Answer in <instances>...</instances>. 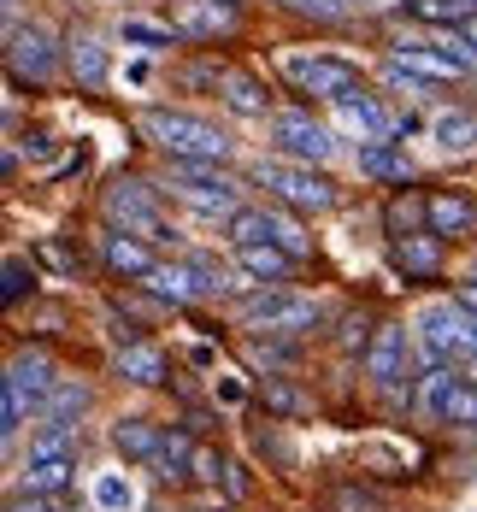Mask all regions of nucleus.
<instances>
[{
    "label": "nucleus",
    "mask_w": 477,
    "mask_h": 512,
    "mask_svg": "<svg viewBox=\"0 0 477 512\" xmlns=\"http://www.w3.org/2000/svg\"><path fill=\"white\" fill-rule=\"evenodd\" d=\"M83 412H89V383H71V377H59L53 395L42 401V418L48 424H77Z\"/></svg>",
    "instance_id": "bb28decb"
},
{
    "label": "nucleus",
    "mask_w": 477,
    "mask_h": 512,
    "mask_svg": "<svg viewBox=\"0 0 477 512\" xmlns=\"http://www.w3.org/2000/svg\"><path fill=\"white\" fill-rule=\"evenodd\" d=\"M283 71H289L307 95H318V101H342V95L360 89V65L342 59V53H289Z\"/></svg>",
    "instance_id": "0eeeda50"
},
{
    "label": "nucleus",
    "mask_w": 477,
    "mask_h": 512,
    "mask_svg": "<svg viewBox=\"0 0 477 512\" xmlns=\"http://www.w3.org/2000/svg\"><path fill=\"white\" fill-rule=\"evenodd\" d=\"M236 271L248 283H283L295 271V254L277 248V242H236Z\"/></svg>",
    "instance_id": "2eb2a0df"
},
{
    "label": "nucleus",
    "mask_w": 477,
    "mask_h": 512,
    "mask_svg": "<svg viewBox=\"0 0 477 512\" xmlns=\"http://www.w3.org/2000/svg\"><path fill=\"white\" fill-rule=\"evenodd\" d=\"M442 424H454V430H477V383H454L448 389V401H442Z\"/></svg>",
    "instance_id": "2f4dec72"
},
{
    "label": "nucleus",
    "mask_w": 477,
    "mask_h": 512,
    "mask_svg": "<svg viewBox=\"0 0 477 512\" xmlns=\"http://www.w3.org/2000/svg\"><path fill=\"white\" fill-rule=\"evenodd\" d=\"M265 136H271V154L283 159H301V165H330L336 159V130L318 124L313 112H271L265 118Z\"/></svg>",
    "instance_id": "39448f33"
},
{
    "label": "nucleus",
    "mask_w": 477,
    "mask_h": 512,
    "mask_svg": "<svg viewBox=\"0 0 477 512\" xmlns=\"http://www.w3.org/2000/svg\"><path fill=\"white\" fill-rule=\"evenodd\" d=\"M354 171H360V177H377V183H407V177H413V159L401 154L395 142H366V148L354 154Z\"/></svg>",
    "instance_id": "6ab92c4d"
},
{
    "label": "nucleus",
    "mask_w": 477,
    "mask_h": 512,
    "mask_svg": "<svg viewBox=\"0 0 477 512\" xmlns=\"http://www.w3.org/2000/svg\"><path fill=\"white\" fill-rule=\"evenodd\" d=\"M0 277H6V283H0V295H6V307H18V301H24V289L36 283V271H30V265H24L18 254L6 259V271H0Z\"/></svg>",
    "instance_id": "4c0bfd02"
},
{
    "label": "nucleus",
    "mask_w": 477,
    "mask_h": 512,
    "mask_svg": "<svg viewBox=\"0 0 477 512\" xmlns=\"http://www.w3.org/2000/svg\"><path fill=\"white\" fill-rule=\"evenodd\" d=\"M165 24L183 36V42H218L236 30V6L230 0H171Z\"/></svg>",
    "instance_id": "f8f14e48"
},
{
    "label": "nucleus",
    "mask_w": 477,
    "mask_h": 512,
    "mask_svg": "<svg viewBox=\"0 0 477 512\" xmlns=\"http://www.w3.org/2000/svg\"><path fill=\"white\" fill-rule=\"evenodd\" d=\"M77 483V460H24V489L30 495H65Z\"/></svg>",
    "instance_id": "393cba45"
},
{
    "label": "nucleus",
    "mask_w": 477,
    "mask_h": 512,
    "mask_svg": "<svg viewBox=\"0 0 477 512\" xmlns=\"http://www.w3.org/2000/svg\"><path fill=\"white\" fill-rule=\"evenodd\" d=\"M6 512H59V507H53V495H30V489H24V495H12Z\"/></svg>",
    "instance_id": "79ce46f5"
},
{
    "label": "nucleus",
    "mask_w": 477,
    "mask_h": 512,
    "mask_svg": "<svg viewBox=\"0 0 477 512\" xmlns=\"http://www.w3.org/2000/svg\"><path fill=\"white\" fill-rule=\"evenodd\" d=\"M395 265H401L407 277H436V271H442V236H430V230L395 236Z\"/></svg>",
    "instance_id": "aec40b11"
},
{
    "label": "nucleus",
    "mask_w": 477,
    "mask_h": 512,
    "mask_svg": "<svg viewBox=\"0 0 477 512\" xmlns=\"http://www.w3.org/2000/svg\"><path fill=\"white\" fill-rule=\"evenodd\" d=\"M407 12L419 24H436V30H466L477 12V0H407Z\"/></svg>",
    "instance_id": "a878e982"
},
{
    "label": "nucleus",
    "mask_w": 477,
    "mask_h": 512,
    "mask_svg": "<svg viewBox=\"0 0 477 512\" xmlns=\"http://www.w3.org/2000/svg\"><path fill=\"white\" fill-rule=\"evenodd\" d=\"M30 407H36V401H30L18 383H6V389H0V436H6V442H18V430L30 424Z\"/></svg>",
    "instance_id": "473e14b6"
},
{
    "label": "nucleus",
    "mask_w": 477,
    "mask_h": 512,
    "mask_svg": "<svg viewBox=\"0 0 477 512\" xmlns=\"http://www.w3.org/2000/svg\"><path fill=\"white\" fill-rule=\"evenodd\" d=\"M189 477H201V483H218V477H224V460H218V454H207V448H195V471H189Z\"/></svg>",
    "instance_id": "a19ab883"
},
{
    "label": "nucleus",
    "mask_w": 477,
    "mask_h": 512,
    "mask_svg": "<svg viewBox=\"0 0 477 512\" xmlns=\"http://www.w3.org/2000/svg\"><path fill=\"white\" fill-rule=\"evenodd\" d=\"M383 83H389V89H395V95H407V101H424V95H430V89H436V83H430V77H419V71H413V65H401V59H395V53H389V59H383Z\"/></svg>",
    "instance_id": "f704fd0d"
},
{
    "label": "nucleus",
    "mask_w": 477,
    "mask_h": 512,
    "mask_svg": "<svg viewBox=\"0 0 477 512\" xmlns=\"http://www.w3.org/2000/svg\"><path fill=\"white\" fill-rule=\"evenodd\" d=\"M136 483H130V471H101L95 477V512H136Z\"/></svg>",
    "instance_id": "7c9ffc66"
},
{
    "label": "nucleus",
    "mask_w": 477,
    "mask_h": 512,
    "mask_svg": "<svg viewBox=\"0 0 477 512\" xmlns=\"http://www.w3.org/2000/svg\"><path fill=\"white\" fill-rule=\"evenodd\" d=\"M460 301H466V307L477 312V277H466V283H460Z\"/></svg>",
    "instance_id": "a18cd8bd"
},
{
    "label": "nucleus",
    "mask_w": 477,
    "mask_h": 512,
    "mask_svg": "<svg viewBox=\"0 0 477 512\" xmlns=\"http://www.w3.org/2000/svg\"><path fill=\"white\" fill-rule=\"evenodd\" d=\"M224 230H230V242H277V248H289L295 259L313 254V236L289 218V212H265V206H242L236 218H224Z\"/></svg>",
    "instance_id": "1a4fd4ad"
},
{
    "label": "nucleus",
    "mask_w": 477,
    "mask_h": 512,
    "mask_svg": "<svg viewBox=\"0 0 477 512\" xmlns=\"http://www.w3.org/2000/svg\"><path fill=\"white\" fill-rule=\"evenodd\" d=\"M413 330H419V348L436 365H460V359L477 354V312L454 295V301H424L419 318H413Z\"/></svg>",
    "instance_id": "20e7f679"
},
{
    "label": "nucleus",
    "mask_w": 477,
    "mask_h": 512,
    "mask_svg": "<svg viewBox=\"0 0 477 512\" xmlns=\"http://www.w3.org/2000/svg\"><path fill=\"white\" fill-rule=\"evenodd\" d=\"M6 383H18V389L42 407V401L53 395V383H59V377H53V359L48 354H12V365H6Z\"/></svg>",
    "instance_id": "4be33fe9"
},
{
    "label": "nucleus",
    "mask_w": 477,
    "mask_h": 512,
    "mask_svg": "<svg viewBox=\"0 0 477 512\" xmlns=\"http://www.w3.org/2000/svg\"><path fill=\"white\" fill-rule=\"evenodd\" d=\"M407 359H413V342H407L401 324H377V330H371L366 377L383 389V395H401V383H407Z\"/></svg>",
    "instance_id": "9b49d317"
},
{
    "label": "nucleus",
    "mask_w": 477,
    "mask_h": 512,
    "mask_svg": "<svg viewBox=\"0 0 477 512\" xmlns=\"http://www.w3.org/2000/svg\"><path fill=\"white\" fill-rule=\"evenodd\" d=\"M118 42H124V48H142V53H159V48H177L183 36H177L171 24H154V18H124V24H118Z\"/></svg>",
    "instance_id": "c85d7f7f"
},
{
    "label": "nucleus",
    "mask_w": 477,
    "mask_h": 512,
    "mask_svg": "<svg viewBox=\"0 0 477 512\" xmlns=\"http://www.w3.org/2000/svg\"><path fill=\"white\" fill-rule=\"evenodd\" d=\"M289 12H313V18H342V0H283Z\"/></svg>",
    "instance_id": "ea45409f"
},
{
    "label": "nucleus",
    "mask_w": 477,
    "mask_h": 512,
    "mask_svg": "<svg viewBox=\"0 0 477 512\" xmlns=\"http://www.w3.org/2000/svg\"><path fill=\"white\" fill-rule=\"evenodd\" d=\"M159 424H148V418H118L112 424V454H124V460H154L159 454Z\"/></svg>",
    "instance_id": "b1692460"
},
{
    "label": "nucleus",
    "mask_w": 477,
    "mask_h": 512,
    "mask_svg": "<svg viewBox=\"0 0 477 512\" xmlns=\"http://www.w3.org/2000/svg\"><path fill=\"white\" fill-rule=\"evenodd\" d=\"M454 383H460L454 365H430V371H424V389H419V412L424 418H442V401H448Z\"/></svg>",
    "instance_id": "72a5a7b5"
},
{
    "label": "nucleus",
    "mask_w": 477,
    "mask_h": 512,
    "mask_svg": "<svg viewBox=\"0 0 477 512\" xmlns=\"http://www.w3.org/2000/svg\"><path fill=\"white\" fill-rule=\"evenodd\" d=\"M248 177L254 183H265L277 201L289 206V212H336V183L324 177V171H313V165H301V159H283V154H260L254 165H248Z\"/></svg>",
    "instance_id": "f03ea898"
},
{
    "label": "nucleus",
    "mask_w": 477,
    "mask_h": 512,
    "mask_svg": "<svg viewBox=\"0 0 477 512\" xmlns=\"http://www.w3.org/2000/svg\"><path fill=\"white\" fill-rule=\"evenodd\" d=\"M142 136L154 142V148H165L171 159H230V136L218 130V124H207V118H195V112H171V106H148L142 118Z\"/></svg>",
    "instance_id": "f257e3e1"
},
{
    "label": "nucleus",
    "mask_w": 477,
    "mask_h": 512,
    "mask_svg": "<svg viewBox=\"0 0 477 512\" xmlns=\"http://www.w3.org/2000/svg\"><path fill=\"white\" fill-rule=\"evenodd\" d=\"M30 460H77V424H48L30 436Z\"/></svg>",
    "instance_id": "c756f323"
},
{
    "label": "nucleus",
    "mask_w": 477,
    "mask_h": 512,
    "mask_svg": "<svg viewBox=\"0 0 477 512\" xmlns=\"http://www.w3.org/2000/svg\"><path fill=\"white\" fill-rule=\"evenodd\" d=\"M430 136H436L442 154H472L477 148V118L472 112H442V118L430 124Z\"/></svg>",
    "instance_id": "cd10ccee"
},
{
    "label": "nucleus",
    "mask_w": 477,
    "mask_h": 512,
    "mask_svg": "<svg viewBox=\"0 0 477 512\" xmlns=\"http://www.w3.org/2000/svg\"><path fill=\"white\" fill-rule=\"evenodd\" d=\"M224 489L242 501V495H248V471H242V465H224Z\"/></svg>",
    "instance_id": "37998d69"
},
{
    "label": "nucleus",
    "mask_w": 477,
    "mask_h": 512,
    "mask_svg": "<svg viewBox=\"0 0 477 512\" xmlns=\"http://www.w3.org/2000/svg\"><path fill=\"white\" fill-rule=\"evenodd\" d=\"M118 377H124V383H136V389H159V383L171 377V359H165V348H154V342L118 348Z\"/></svg>",
    "instance_id": "dca6fc26"
},
{
    "label": "nucleus",
    "mask_w": 477,
    "mask_h": 512,
    "mask_svg": "<svg viewBox=\"0 0 477 512\" xmlns=\"http://www.w3.org/2000/svg\"><path fill=\"white\" fill-rule=\"evenodd\" d=\"M330 112H336V130H348V136H360V142H389L401 124L383 112V106L371 101V95H342V101H330Z\"/></svg>",
    "instance_id": "ddd939ff"
},
{
    "label": "nucleus",
    "mask_w": 477,
    "mask_h": 512,
    "mask_svg": "<svg viewBox=\"0 0 477 512\" xmlns=\"http://www.w3.org/2000/svg\"><path fill=\"white\" fill-rule=\"evenodd\" d=\"M207 512H212V507H207Z\"/></svg>",
    "instance_id": "49530a36"
},
{
    "label": "nucleus",
    "mask_w": 477,
    "mask_h": 512,
    "mask_svg": "<svg viewBox=\"0 0 477 512\" xmlns=\"http://www.w3.org/2000/svg\"><path fill=\"white\" fill-rule=\"evenodd\" d=\"M148 465H154L165 483H183V477L195 471V436H189V430H165V436H159V454Z\"/></svg>",
    "instance_id": "5701e85b"
},
{
    "label": "nucleus",
    "mask_w": 477,
    "mask_h": 512,
    "mask_svg": "<svg viewBox=\"0 0 477 512\" xmlns=\"http://www.w3.org/2000/svg\"><path fill=\"white\" fill-rule=\"evenodd\" d=\"M424 201H430V218H424L430 236H472L477 230V206L466 195H448L442 189V195H424Z\"/></svg>",
    "instance_id": "a211bd4d"
},
{
    "label": "nucleus",
    "mask_w": 477,
    "mask_h": 512,
    "mask_svg": "<svg viewBox=\"0 0 477 512\" xmlns=\"http://www.w3.org/2000/svg\"><path fill=\"white\" fill-rule=\"evenodd\" d=\"M101 212L112 230H124V236H142V242H165V218H159V201L148 183H136V177H118L112 189L101 195Z\"/></svg>",
    "instance_id": "423d86ee"
},
{
    "label": "nucleus",
    "mask_w": 477,
    "mask_h": 512,
    "mask_svg": "<svg viewBox=\"0 0 477 512\" xmlns=\"http://www.w3.org/2000/svg\"><path fill=\"white\" fill-rule=\"evenodd\" d=\"M65 65H71V77H77L83 89H106V83H112V48H106L95 30H71Z\"/></svg>",
    "instance_id": "4468645a"
},
{
    "label": "nucleus",
    "mask_w": 477,
    "mask_h": 512,
    "mask_svg": "<svg viewBox=\"0 0 477 512\" xmlns=\"http://www.w3.org/2000/svg\"><path fill=\"white\" fill-rule=\"evenodd\" d=\"M336 507L342 512H383V501L371 489H336Z\"/></svg>",
    "instance_id": "58836bf2"
},
{
    "label": "nucleus",
    "mask_w": 477,
    "mask_h": 512,
    "mask_svg": "<svg viewBox=\"0 0 477 512\" xmlns=\"http://www.w3.org/2000/svg\"><path fill=\"white\" fill-rule=\"evenodd\" d=\"M419 218H430V201H389V236H419Z\"/></svg>",
    "instance_id": "c9c22d12"
},
{
    "label": "nucleus",
    "mask_w": 477,
    "mask_h": 512,
    "mask_svg": "<svg viewBox=\"0 0 477 512\" xmlns=\"http://www.w3.org/2000/svg\"><path fill=\"white\" fill-rule=\"evenodd\" d=\"M101 254H106V265H112L118 277H148V271L159 265V259L148 254V242H142V236H124V230H112V236H106Z\"/></svg>",
    "instance_id": "412c9836"
},
{
    "label": "nucleus",
    "mask_w": 477,
    "mask_h": 512,
    "mask_svg": "<svg viewBox=\"0 0 477 512\" xmlns=\"http://www.w3.org/2000/svg\"><path fill=\"white\" fill-rule=\"evenodd\" d=\"M165 189H171V201L195 206L201 218H236L242 212V183L224 177L218 159H171Z\"/></svg>",
    "instance_id": "7ed1b4c3"
},
{
    "label": "nucleus",
    "mask_w": 477,
    "mask_h": 512,
    "mask_svg": "<svg viewBox=\"0 0 477 512\" xmlns=\"http://www.w3.org/2000/svg\"><path fill=\"white\" fill-rule=\"evenodd\" d=\"M454 42H460V48L472 53V65H477V18H472V24H466V30H460V36H454Z\"/></svg>",
    "instance_id": "c03bdc74"
},
{
    "label": "nucleus",
    "mask_w": 477,
    "mask_h": 512,
    "mask_svg": "<svg viewBox=\"0 0 477 512\" xmlns=\"http://www.w3.org/2000/svg\"><path fill=\"white\" fill-rule=\"evenodd\" d=\"M6 71H12V83H48L53 71H59V48H53L48 24L6 30Z\"/></svg>",
    "instance_id": "9d476101"
},
{
    "label": "nucleus",
    "mask_w": 477,
    "mask_h": 512,
    "mask_svg": "<svg viewBox=\"0 0 477 512\" xmlns=\"http://www.w3.org/2000/svg\"><path fill=\"white\" fill-rule=\"evenodd\" d=\"M218 101L242 118H271V101H265V83L248 77V71H218Z\"/></svg>",
    "instance_id": "f3484780"
},
{
    "label": "nucleus",
    "mask_w": 477,
    "mask_h": 512,
    "mask_svg": "<svg viewBox=\"0 0 477 512\" xmlns=\"http://www.w3.org/2000/svg\"><path fill=\"white\" fill-rule=\"evenodd\" d=\"M242 324H248V330H265V336H307L318 324V301L289 295V289H271V295H260V301L242 307Z\"/></svg>",
    "instance_id": "6e6552de"
},
{
    "label": "nucleus",
    "mask_w": 477,
    "mask_h": 512,
    "mask_svg": "<svg viewBox=\"0 0 477 512\" xmlns=\"http://www.w3.org/2000/svg\"><path fill=\"white\" fill-rule=\"evenodd\" d=\"M265 407H271V412H289V418H295V412H307V395H301L289 377H265Z\"/></svg>",
    "instance_id": "e433bc0d"
}]
</instances>
